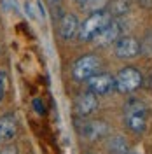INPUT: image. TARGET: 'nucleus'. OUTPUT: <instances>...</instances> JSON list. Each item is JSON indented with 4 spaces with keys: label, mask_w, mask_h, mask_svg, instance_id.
<instances>
[{
    "label": "nucleus",
    "mask_w": 152,
    "mask_h": 154,
    "mask_svg": "<svg viewBox=\"0 0 152 154\" xmlns=\"http://www.w3.org/2000/svg\"><path fill=\"white\" fill-rule=\"evenodd\" d=\"M108 4V0H89L84 4V9L93 11V12H100V11H105V5Z\"/></svg>",
    "instance_id": "4468645a"
},
{
    "label": "nucleus",
    "mask_w": 152,
    "mask_h": 154,
    "mask_svg": "<svg viewBox=\"0 0 152 154\" xmlns=\"http://www.w3.org/2000/svg\"><path fill=\"white\" fill-rule=\"evenodd\" d=\"M108 130H110L108 125L103 121H87L81 128V135L89 138V140H98V138H102L108 133Z\"/></svg>",
    "instance_id": "0eeeda50"
},
{
    "label": "nucleus",
    "mask_w": 152,
    "mask_h": 154,
    "mask_svg": "<svg viewBox=\"0 0 152 154\" xmlns=\"http://www.w3.org/2000/svg\"><path fill=\"white\" fill-rule=\"evenodd\" d=\"M33 109L37 110V114H46V107H44V102L40 98H35L33 100Z\"/></svg>",
    "instance_id": "2eb2a0df"
},
{
    "label": "nucleus",
    "mask_w": 152,
    "mask_h": 154,
    "mask_svg": "<svg viewBox=\"0 0 152 154\" xmlns=\"http://www.w3.org/2000/svg\"><path fill=\"white\" fill-rule=\"evenodd\" d=\"M18 133V121L12 114H5L0 117V144L12 140Z\"/></svg>",
    "instance_id": "6e6552de"
},
{
    "label": "nucleus",
    "mask_w": 152,
    "mask_h": 154,
    "mask_svg": "<svg viewBox=\"0 0 152 154\" xmlns=\"http://www.w3.org/2000/svg\"><path fill=\"white\" fill-rule=\"evenodd\" d=\"M129 0H112L110 2V9H108V12H110V16H124L128 11H129Z\"/></svg>",
    "instance_id": "f8f14e48"
},
{
    "label": "nucleus",
    "mask_w": 152,
    "mask_h": 154,
    "mask_svg": "<svg viewBox=\"0 0 152 154\" xmlns=\"http://www.w3.org/2000/svg\"><path fill=\"white\" fill-rule=\"evenodd\" d=\"M145 86L152 91V68H150V72H149V75H147V79H145Z\"/></svg>",
    "instance_id": "a211bd4d"
},
{
    "label": "nucleus",
    "mask_w": 152,
    "mask_h": 154,
    "mask_svg": "<svg viewBox=\"0 0 152 154\" xmlns=\"http://www.w3.org/2000/svg\"><path fill=\"white\" fill-rule=\"evenodd\" d=\"M96 107H98V98L96 95H93L91 91L87 93H82V95L77 96L75 100V110L79 116H87L91 112H95Z\"/></svg>",
    "instance_id": "9d476101"
},
{
    "label": "nucleus",
    "mask_w": 152,
    "mask_h": 154,
    "mask_svg": "<svg viewBox=\"0 0 152 154\" xmlns=\"http://www.w3.org/2000/svg\"><path fill=\"white\" fill-rule=\"evenodd\" d=\"M108 149L115 154H126L128 152V144H126V140L123 137H114L108 142Z\"/></svg>",
    "instance_id": "ddd939ff"
},
{
    "label": "nucleus",
    "mask_w": 152,
    "mask_h": 154,
    "mask_svg": "<svg viewBox=\"0 0 152 154\" xmlns=\"http://www.w3.org/2000/svg\"><path fill=\"white\" fill-rule=\"evenodd\" d=\"M121 32H123V23L121 21H112L107 28L95 38L96 44H100V46H108V44H112V42H117L119 40V35H121Z\"/></svg>",
    "instance_id": "1a4fd4ad"
},
{
    "label": "nucleus",
    "mask_w": 152,
    "mask_h": 154,
    "mask_svg": "<svg viewBox=\"0 0 152 154\" xmlns=\"http://www.w3.org/2000/svg\"><path fill=\"white\" fill-rule=\"evenodd\" d=\"M110 23H112V16H110L108 11L93 12V14L79 26V40H84V42L95 40Z\"/></svg>",
    "instance_id": "f03ea898"
},
{
    "label": "nucleus",
    "mask_w": 152,
    "mask_h": 154,
    "mask_svg": "<svg viewBox=\"0 0 152 154\" xmlns=\"http://www.w3.org/2000/svg\"><path fill=\"white\" fill-rule=\"evenodd\" d=\"M131 154H140V152H131Z\"/></svg>",
    "instance_id": "412c9836"
},
{
    "label": "nucleus",
    "mask_w": 152,
    "mask_h": 154,
    "mask_svg": "<svg viewBox=\"0 0 152 154\" xmlns=\"http://www.w3.org/2000/svg\"><path fill=\"white\" fill-rule=\"evenodd\" d=\"M100 67H102L100 58L95 56V54H86L74 63L72 75L75 81H89L93 75H96L100 72Z\"/></svg>",
    "instance_id": "20e7f679"
},
{
    "label": "nucleus",
    "mask_w": 152,
    "mask_h": 154,
    "mask_svg": "<svg viewBox=\"0 0 152 154\" xmlns=\"http://www.w3.org/2000/svg\"><path fill=\"white\" fill-rule=\"evenodd\" d=\"M89 91L96 96L102 95H108L110 91L115 89V77L110 74H96L87 81Z\"/></svg>",
    "instance_id": "39448f33"
},
{
    "label": "nucleus",
    "mask_w": 152,
    "mask_h": 154,
    "mask_svg": "<svg viewBox=\"0 0 152 154\" xmlns=\"http://www.w3.org/2000/svg\"><path fill=\"white\" fill-rule=\"evenodd\" d=\"M0 154H18V151H16V147L7 145V147H4V149L0 151Z\"/></svg>",
    "instance_id": "f3484780"
},
{
    "label": "nucleus",
    "mask_w": 152,
    "mask_h": 154,
    "mask_svg": "<svg viewBox=\"0 0 152 154\" xmlns=\"http://www.w3.org/2000/svg\"><path fill=\"white\" fill-rule=\"evenodd\" d=\"M75 2H79V4H82V5H84L86 2H89V0H75Z\"/></svg>",
    "instance_id": "aec40b11"
},
{
    "label": "nucleus",
    "mask_w": 152,
    "mask_h": 154,
    "mask_svg": "<svg viewBox=\"0 0 152 154\" xmlns=\"http://www.w3.org/2000/svg\"><path fill=\"white\" fill-rule=\"evenodd\" d=\"M115 56L123 58V60H129V58H135L142 53V48H140V42L133 37H121L114 46Z\"/></svg>",
    "instance_id": "423d86ee"
},
{
    "label": "nucleus",
    "mask_w": 152,
    "mask_h": 154,
    "mask_svg": "<svg viewBox=\"0 0 152 154\" xmlns=\"http://www.w3.org/2000/svg\"><path fill=\"white\" fill-rule=\"evenodd\" d=\"M124 121L126 126L135 133H143L147 126V107L142 100L129 98L124 103Z\"/></svg>",
    "instance_id": "f257e3e1"
},
{
    "label": "nucleus",
    "mask_w": 152,
    "mask_h": 154,
    "mask_svg": "<svg viewBox=\"0 0 152 154\" xmlns=\"http://www.w3.org/2000/svg\"><path fill=\"white\" fill-rule=\"evenodd\" d=\"M143 84V75L138 68L124 67L115 75V89L119 93H133Z\"/></svg>",
    "instance_id": "7ed1b4c3"
},
{
    "label": "nucleus",
    "mask_w": 152,
    "mask_h": 154,
    "mask_svg": "<svg viewBox=\"0 0 152 154\" xmlns=\"http://www.w3.org/2000/svg\"><path fill=\"white\" fill-rule=\"evenodd\" d=\"M79 32V21L74 14H65L59 21V35L63 38H72Z\"/></svg>",
    "instance_id": "9b49d317"
},
{
    "label": "nucleus",
    "mask_w": 152,
    "mask_h": 154,
    "mask_svg": "<svg viewBox=\"0 0 152 154\" xmlns=\"http://www.w3.org/2000/svg\"><path fill=\"white\" fill-rule=\"evenodd\" d=\"M4 95H5V74L0 72V102L4 100Z\"/></svg>",
    "instance_id": "dca6fc26"
},
{
    "label": "nucleus",
    "mask_w": 152,
    "mask_h": 154,
    "mask_svg": "<svg viewBox=\"0 0 152 154\" xmlns=\"http://www.w3.org/2000/svg\"><path fill=\"white\" fill-rule=\"evenodd\" d=\"M138 2H140V5H142V7H145V9L152 7V0H138Z\"/></svg>",
    "instance_id": "6ab92c4d"
}]
</instances>
